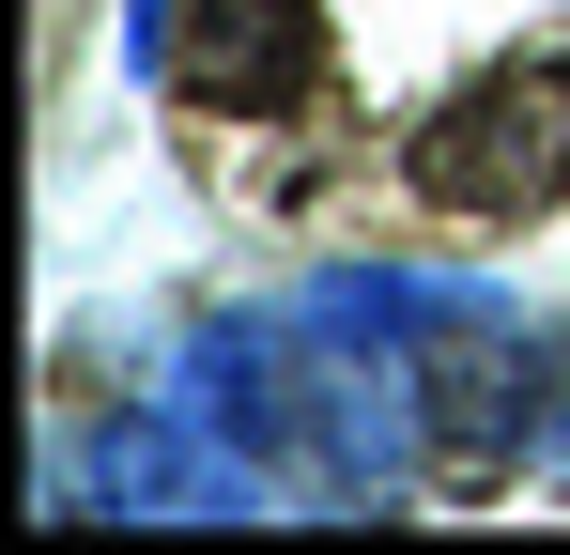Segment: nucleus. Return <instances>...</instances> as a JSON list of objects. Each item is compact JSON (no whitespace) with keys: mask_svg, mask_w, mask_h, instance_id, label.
I'll return each instance as SVG.
<instances>
[{"mask_svg":"<svg viewBox=\"0 0 570 555\" xmlns=\"http://www.w3.org/2000/svg\"><path fill=\"white\" fill-rule=\"evenodd\" d=\"M416 201L463 216V232L556 216L570 201V62H493V78H463L416 124Z\"/></svg>","mask_w":570,"mask_h":555,"instance_id":"obj_1","label":"nucleus"},{"mask_svg":"<svg viewBox=\"0 0 570 555\" xmlns=\"http://www.w3.org/2000/svg\"><path fill=\"white\" fill-rule=\"evenodd\" d=\"M124 62L170 93V108H216V124H263L324 78V0H139L124 16Z\"/></svg>","mask_w":570,"mask_h":555,"instance_id":"obj_2","label":"nucleus"},{"mask_svg":"<svg viewBox=\"0 0 570 555\" xmlns=\"http://www.w3.org/2000/svg\"><path fill=\"white\" fill-rule=\"evenodd\" d=\"M416 401H432V463L448 478H509V463H540L556 370H524L509 340H448V356H416Z\"/></svg>","mask_w":570,"mask_h":555,"instance_id":"obj_3","label":"nucleus"},{"mask_svg":"<svg viewBox=\"0 0 570 555\" xmlns=\"http://www.w3.org/2000/svg\"><path fill=\"white\" fill-rule=\"evenodd\" d=\"M94 509H247V463L232 448H200L186 432V401H170V417H108L94 432Z\"/></svg>","mask_w":570,"mask_h":555,"instance_id":"obj_4","label":"nucleus"}]
</instances>
